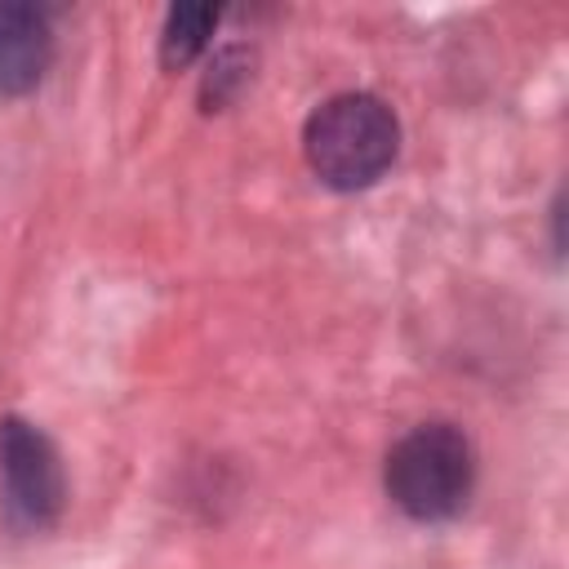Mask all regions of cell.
Returning a JSON list of instances; mask_svg holds the SVG:
<instances>
[{"label": "cell", "instance_id": "cell-1", "mask_svg": "<svg viewBox=\"0 0 569 569\" xmlns=\"http://www.w3.org/2000/svg\"><path fill=\"white\" fill-rule=\"evenodd\" d=\"M302 151L325 187L365 191L391 169L400 151L396 111L373 93H338L311 111L302 129Z\"/></svg>", "mask_w": 569, "mask_h": 569}, {"label": "cell", "instance_id": "cell-6", "mask_svg": "<svg viewBox=\"0 0 569 569\" xmlns=\"http://www.w3.org/2000/svg\"><path fill=\"white\" fill-rule=\"evenodd\" d=\"M244 71H249V62H244L240 49L218 53L213 67H209V76H204V111H218V107L244 84Z\"/></svg>", "mask_w": 569, "mask_h": 569}, {"label": "cell", "instance_id": "cell-4", "mask_svg": "<svg viewBox=\"0 0 569 569\" xmlns=\"http://www.w3.org/2000/svg\"><path fill=\"white\" fill-rule=\"evenodd\" d=\"M53 58L49 13L22 0H0V98L31 93Z\"/></svg>", "mask_w": 569, "mask_h": 569}, {"label": "cell", "instance_id": "cell-3", "mask_svg": "<svg viewBox=\"0 0 569 569\" xmlns=\"http://www.w3.org/2000/svg\"><path fill=\"white\" fill-rule=\"evenodd\" d=\"M0 502L13 529H49L67 502L53 440L18 413L0 418Z\"/></svg>", "mask_w": 569, "mask_h": 569}, {"label": "cell", "instance_id": "cell-2", "mask_svg": "<svg viewBox=\"0 0 569 569\" xmlns=\"http://www.w3.org/2000/svg\"><path fill=\"white\" fill-rule=\"evenodd\" d=\"M387 498L422 525L449 520L467 507L476 485V453L462 427L453 422H422L405 431L387 453Z\"/></svg>", "mask_w": 569, "mask_h": 569}, {"label": "cell", "instance_id": "cell-5", "mask_svg": "<svg viewBox=\"0 0 569 569\" xmlns=\"http://www.w3.org/2000/svg\"><path fill=\"white\" fill-rule=\"evenodd\" d=\"M218 18H222L218 4H173V9L164 13V27H160V62H164L169 71L191 67V62L204 53V44H209Z\"/></svg>", "mask_w": 569, "mask_h": 569}]
</instances>
